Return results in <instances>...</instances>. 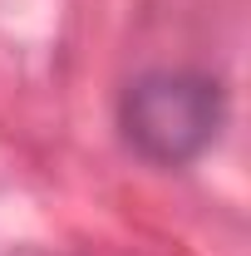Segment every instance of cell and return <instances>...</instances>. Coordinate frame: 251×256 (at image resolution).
<instances>
[{
  "mask_svg": "<svg viewBox=\"0 0 251 256\" xmlns=\"http://www.w3.org/2000/svg\"><path fill=\"white\" fill-rule=\"evenodd\" d=\"M226 89L202 69H143L118 94V138L148 168H188L222 138Z\"/></svg>",
  "mask_w": 251,
  "mask_h": 256,
  "instance_id": "cell-1",
  "label": "cell"
}]
</instances>
